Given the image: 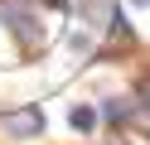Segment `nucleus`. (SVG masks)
Masks as SVG:
<instances>
[{
    "label": "nucleus",
    "instance_id": "1",
    "mask_svg": "<svg viewBox=\"0 0 150 145\" xmlns=\"http://www.w3.org/2000/svg\"><path fill=\"white\" fill-rule=\"evenodd\" d=\"M0 34L15 39L24 58L44 53L49 48V24H44V10L29 5V0H0Z\"/></svg>",
    "mask_w": 150,
    "mask_h": 145
},
{
    "label": "nucleus",
    "instance_id": "2",
    "mask_svg": "<svg viewBox=\"0 0 150 145\" xmlns=\"http://www.w3.org/2000/svg\"><path fill=\"white\" fill-rule=\"evenodd\" d=\"M0 135H5L10 145L39 140L44 135V106L39 102H20V106H10V111H0Z\"/></svg>",
    "mask_w": 150,
    "mask_h": 145
},
{
    "label": "nucleus",
    "instance_id": "3",
    "mask_svg": "<svg viewBox=\"0 0 150 145\" xmlns=\"http://www.w3.org/2000/svg\"><path fill=\"white\" fill-rule=\"evenodd\" d=\"M97 121L111 126V131H126V126H136V97L131 92H111L97 102Z\"/></svg>",
    "mask_w": 150,
    "mask_h": 145
},
{
    "label": "nucleus",
    "instance_id": "4",
    "mask_svg": "<svg viewBox=\"0 0 150 145\" xmlns=\"http://www.w3.org/2000/svg\"><path fill=\"white\" fill-rule=\"evenodd\" d=\"M68 126H73V131H78V135H97V102H73L68 106Z\"/></svg>",
    "mask_w": 150,
    "mask_h": 145
},
{
    "label": "nucleus",
    "instance_id": "5",
    "mask_svg": "<svg viewBox=\"0 0 150 145\" xmlns=\"http://www.w3.org/2000/svg\"><path fill=\"white\" fill-rule=\"evenodd\" d=\"M131 97H136V121L150 131V68L136 77V92H131Z\"/></svg>",
    "mask_w": 150,
    "mask_h": 145
},
{
    "label": "nucleus",
    "instance_id": "6",
    "mask_svg": "<svg viewBox=\"0 0 150 145\" xmlns=\"http://www.w3.org/2000/svg\"><path fill=\"white\" fill-rule=\"evenodd\" d=\"M29 5H39V10H73V0H29Z\"/></svg>",
    "mask_w": 150,
    "mask_h": 145
},
{
    "label": "nucleus",
    "instance_id": "7",
    "mask_svg": "<svg viewBox=\"0 0 150 145\" xmlns=\"http://www.w3.org/2000/svg\"><path fill=\"white\" fill-rule=\"evenodd\" d=\"M126 5H131V10H145V5H150V0H126Z\"/></svg>",
    "mask_w": 150,
    "mask_h": 145
},
{
    "label": "nucleus",
    "instance_id": "8",
    "mask_svg": "<svg viewBox=\"0 0 150 145\" xmlns=\"http://www.w3.org/2000/svg\"><path fill=\"white\" fill-rule=\"evenodd\" d=\"M97 145H126V140H121V135H116V140H97Z\"/></svg>",
    "mask_w": 150,
    "mask_h": 145
}]
</instances>
